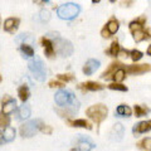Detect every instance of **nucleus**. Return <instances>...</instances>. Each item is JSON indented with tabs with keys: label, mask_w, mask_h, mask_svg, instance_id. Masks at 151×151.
<instances>
[{
	"label": "nucleus",
	"mask_w": 151,
	"mask_h": 151,
	"mask_svg": "<svg viewBox=\"0 0 151 151\" xmlns=\"http://www.w3.org/2000/svg\"><path fill=\"white\" fill-rule=\"evenodd\" d=\"M28 67H29V70L32 72L33 77H34L37 81L43 82L45 77H47V70H45V65L42 62V59L39 57H34L29 60L28 63Z\"/></svg>",
	"instance_id": "f257e3e1"
},
{
	"label": "nucleus",
	"mask_w": 151,
	"mask_h": 151,
	"mask_svg": "<svg viewBox=\"0 0 151 151\" xmlns=\"http://www.w3.org/2000/svg\"><path fill=\"white\" fill-rule=\"evenodd\" d=\"M107 113H108V108H107L105 105H101V103L88 107L87 111H86V115H87L93 122H96V125H100L101 122L106 119V117H107Z\"/></svg>",
	"instance_id": "f03ea898"
},
{
	"label": "nucleus",
	"mask_w": 151,
	"mask_h": 151,
	"mask_svg": "<svg viewBox=\"0 0 151 151\" xmlns=\"http://www.w3.org/2000/svg\"><path fill=\"white\" fill-rule=\"evenodd\" d=\"M79 12H81V8L73 3L63 4V5L58 6V9H57L58 17L60 19H65V20H70V19L76 18L79 14Z\"/></svg>",
	"instance_id": "7ed1b4c3"
},
{
	"label": "nucleus",
	"mask_w": 151,
	"mask_h": 151,
	"mask_svg": "<svg viewBox=\"0 0 151 151\" xmlns=\"http://www.w3.org/2000/svg\"><path fill=\"white\" fill-rule=\"evenodd\" d=\"M55 103L58 106H62V107H70V106H78V102L76 101V97L74 94L67 91V89H60L55 93Z\"/></svg>",
	"instance_id": "20e7f679"
},
{
	"label": "nucleus",
	"mask_w": 151,
	"mask_h": 151,
	"mask_svg": "<svg viewBox=\"0 0 151 151\" xmlns=\"http://www.w3.org/2000/svg\"><path fill=\"white\" fill-rule=\"evenodd\" d=\"M55 50L62 55V57H69L73 53V47L70 44V42L65 39H60L59 37H57L55 39Z\"/></svg>",
	"instance_id": "39448f33"
},
{
	"label": "nucleus",
	"mask_w": 151,
	"mask_h": 151,
	"mask_svg": "<svg viewBox=\"0 0 151 151\" xmlns=\"http://www.w3.org/2000/svg\"><path fill=\"white\" fill-rule=\"evenodd\" d=\"M39 120L37 121H29L25 122L24 125L20 126V135L23 137H32L35 135V132L39 130Z\"/></svg>",
	"instance_id": "423d86ee"
},
{
	"label": "nucleus",
	"mask_w": 151,
	"mask_h": 151,
	"mask_svg": "<svg viewBox=\"0 0 151 151\" xmlns=\"http://www.w3.org/2000/svg\"><path fill=\"white\" fill-rule=\"evenodd\" d=\"M126 73L130 74H142L146 72H151V65L145 63V64H132V65H126Z\"/></svg>",
	"instance_id": "0eeeda50"
},
{
	"label": "nucleus",
	"mask_w": 151,
	"mask_h": 151,
	"mask_svg": "<svg viewBox=\"0 0 151 151\" xmlns=\"http://www.w3.org/2000/svg\"><path fill=\"white\" fill-rule=\"evenodd\" d=\"M40 43L44 47V53L45 55L48 57V58H52V57H54V52H55V48L53 47V43H52V40L49 39L48 37H43L40 39Z\"/></svg>",
	"instance_id": "6e6552de"
},
{
	"label": "nucleus",
	"mask_w": 151,
	"mask_h": 151,
	"mask_svg": "<svg viewBox=\"0 0 151 151\" xmlns=\"http://www.w3.org/2000/svg\"><path fill=\"white\" fill-rule=\"evenodd\" d=\"M19 23H20V20H19L18 18H9V19H6V20L4 22V30L13 34V33H15L17 29L19 28Z\"/></svg>",
	"instance_id": "1a4fd4ad"
},
{
	"label": "nucleus",
	"mask_w": 151,
	"mask_h": 151,
	"mask_svg": "<svg viewBox=\"0 0 151 151\" xmlns=\"http://www.w3.org/2000/svg\"><path fill=\"white\" fill-rule=\"evenodd\" d=\"M98 67H100V62H98V60L89 59V60H87V62H86V64H84L83 73L86 76H91L92 73H94L98 69Z\"/></svg>",
	"instance_id": "9d476101"
},
{
	"label": "nucleus",
	"mask_w": 151,
	"mask_h": 151,
	"mask_svg": "<svg viewBox=\"0 0 151 151\" xmlns=\"http://www.w3.org/2000/svg\"><path fill=\"white\" fill-rule=\"evenodd\" d=\"M150 130H151V120L141 121V122H139L137 125H135L134 129H132L134 134H144V132H147Z\"/></svg>",
	"instance_id": "9b49d317"
},
{
	"label": "nucleus",
	"mask_w": 151,
	"mask_h": 151,
	"mask_svg": "<svg viewBox=\"0 0 151 151\" xmlns=\"http://www.w3.org/2000/svg\"><path fill=\"white\" fill-rule=\"evenodd\" d=\"M78 88L82 89V91H100V89L103 88V86L97 82H84L79 84Z\"/></svg>",
	"instance_id": "f8f14e48"
},
{
	"label": "nucleus",
	"mask_w": 151,
	"mask_h": 151,
	"mask_svg": "<svg viewBox=\"0 0 151 151\" xmlns=\"http://www.w3.org/2000/svg\"><path fill=\"white\" fill-rule=\"evenodd\" d=\"M15 137V130L13 129V127L8 126L5 129H3V132H1V142H10V141L14 140Z\"/></svg>",
	"instance_id": "ddd939ff"
},
{
	"label": "nucleus",
	"mask_w": 151,
	"mask_h": 151,
	"mask_svg": "<svg viewBox=\"0 0 151 151\" xmlns=\"http://www.w3.org/2000/svg\"><path fill=\"white\" fill-rule=\"evenodd\" d=\"M121 65H122L121 62H112L110 65H108V68L102 73L101 77H102V78H105V79H108L110 77H112L113 73H115L117 69L121 68Z\"/></svg>",
	"instance_id": "4468645a"
},
{
	"label": "nucleus",
	"mask_w": 151,
	"mask_h": 151,
	"mask_svg": "<svg viewBox=\"0 0 151 151\" xmlns=\"http://www.w3.org/2000/svg\"><path fill=\"white\" fill-rule=\"evenodd\" d=\"M122 135H124V126L121 124H116L113 126V129L111 131V136L112 139H116V140H121Z\"/></svg>",
	"instance_id": "2eb2a0df"
},
{
	"label": "nucleus",
	"mask_w": 151,
	"mask_h": 151,
	"mask_svg": "<svg viewBox=\"0 0 151 151\" xmlns=\"http://www.w3.org/2000/svg\"><path fill=\"white\" fill-rule=\"evenodd\" d=\"M15 110H17V102L14 100H10L9 102L3 105V113L4 115H9V113L14 112Z\"/></svg>",
	"instance_id": "dca6fc26"
},
{
	"label": "nucleus",
	"mask_w": 151,
	"mask_h": 151,
	"mask_svg": "<svg viewBox=\"0 0 151 151\" xmlns=\"http://www.w3.org/2000/svg\"><path fill=\"white\" fill-rule=\"evenodd\" d=\"M69 125H72L74 127H83V129H87V130H91L92 126L91 124L87 121V120H74V121H68Z\"/></svg>",
	"instance_id": "f3484780"
},
{
	"label": "nucleus",
	"mask_w": 151,
	"mask_h": 151,
	"mask_svg": "<svg viewBox=\"0 0 151 151\" xmlns=\"http://www.w3.org/2000/svg\"><path fill=\"white\" fill-rule=\"evenodd\" d=\"M94 147L92 142H89L88 140H81L77 145V151H91Z\"/></svg>",
	"instance_id": "a211bd4d"
},
{
	"label": "nucleus",
	"mask_w": 151,
	"mask_h": 151,
	"mask_svg": "<svg viewBox=\"0 0 151 151\" xmlns=\"http://www.w3.org/2000/svg\"><path fill=\"white\" fill-rule=\"evenodd\" d=\"M120 52H121V48H120V44H119V42L117 40H113L111 45H110V49H107V53L110 54L111 57H117L120 54Z\"/></svg>",
	"instance_id": "6ab92c4d"
},
{
	"label": "nucleus",
	"mask_w": 151,
	"mask_h": 151,
	"mask_svg": "<svg viewBox=\"0 0 151 151\" xmlns=\"http://www.w3.org/2000/svg\"><path fill=\"white\" fill-rule=\"evenodd\" d=\"M119 20H117L116 18H111L110 20L107 22V24H106V27H107V29L110 30V33L111 34H115V33L119 30Z\"/></svg>",
	"instance_id": "aec40b11"
},
{
	"label": "nucleus",
	"mask_w": 151,
	"mask_h": 151,
	"mask_svg": "<svg viewBox=\"0 0 151 151\" xmlns=\"http://www.w3.org/2000/svg\"><path fill=\"white\" fill-rule=\"evenodd\" d=\"M30 116V110L27 106H22L17 112V119L18 120H25Z\"/></svg>",
	"instance_id": "412c9836"
},
{
	"label": "nucleus",
	"mask_w": 151,
	"mask_h": 151,
	"mask_svg": "<svg viewBox=\"0 0 151 151\" xmlns=\"http://www.w3.org/2000/svg\"><path fill=\"white\" fill-rule=\"evenodd\" d=\"M116 113L119 116H126V117H129V116H131V108L127 106V105H120L119 107H117Z\"/></svg>",
	"instance_id": "4be33fe9"
},
{
	"label": "nucleus",
	"mask_w": 151,
	"mask_h": 151,
	"mask_svg": "<svg viewBox=\"0 0 151 151\" xmlns=\"http://www.w3.org/2000/svg\"><path fill=\"white\" fill-rule=\"evenodd\" d=\"M125 77H126L125 68H119L115 73H113V76H112V78H113V81H115V82H122L125 79Z\"/></svg>",
	"instance_id": "5701e85b"
},
{
	"label": "nucleus",
	"mask_w": 151,
	"mask_h": 151,
	"mask_svg": "<svg viewBox=\"0 0 151 151\" xmlns=\"http://www.w3.org/2000/svg\"><path fill=\"white\" fill-rule=\"evenodd\" d=\"M131 33H132V37H134V40L136 42V43H139V42H142V40L146 39L145 30H142V29H137V30H134Z\"/></svg>",
	"instance_id": "b1692460"
},
{
	"label": "nucleus",
	"mask_w": 151,
	"mask_h": 151,
	"mask_svg": "<svg viewBox=\"0 0 151 151\" xmlns=\"http://www.w3.org/2000/svg\"><path fill=\"white\" fill-rule=\"evenodd\" d=\"M20 50L23 52V54H24L25 57H29V58L34 57V49H33L29 44L22 43V45H20Z\"/></svg>",
	"instance_id": "393cba45"
},
{
	"label": "nucleus",
	"mask_w": 151,
	"mask_h": 151,
	"mask_svg": "<svg viewBox=\"0 0 151 151\" xmlns=\"http://www.w3.org/2000/svg\"><path fill=\"white\" fill-rule=\"evenodd\" d=\"M18 96H19V98H20L22 102H25L28 100V97H29V91H28V87L27 86L19 87V89H18Z\"/></svg>",
	"instance_id": "a878e982"
},
{
	"label": "nucleus",
	"mask_w": 151,
	"mask_h": 151,
	"mask_svg": "<svg viewBox=\"0 0 151 151\" xmlns=\"http://www.w3.org/2000/svg\"><path fill=\"white\" fill-rule=\"evenodd\" d=\"M134 111H135V116L136 117H142V116L146 115V113L150 112V110H149L147 107H142V106H140V105H135Z\"/></svg>",
	"instance_id": "bb28decb"
},
{
	"label": "nucleus",
	"mask_w": 151,
	"mask_h": 151,
	"mask_svg": "<svg viewBox=\"0 0 151 151\" xmlns=\"http://www.w3.org/2000/svg\"><path fill=\"white\" fill-rule=\"evenodd\" d=\"M108 88L110 89H113V91H121V92H127V87L121 84L119 82H115V83H111L108 84Z\"/></svg>",
	"instance_id": "cd10ccee"
},
{
	"label": "nucleus",
	"mask_w": 151,
	"mask_h": 151,
	"mask_svg": "<svg viewBox=\"0 0 151 151\" xmlns=\"http://www.w3.org/2000/svg\"><path fill=\"white\" fill-rule=\"evenodd\" d=\"M140 149H145V150H150L151 149V137H146L142 141H140L137 144Z\"/></svg>",
	"instance_id": "c85d7f7f"
},
{
	"label": "nucleus",
	"mask_w": 151,
	"mask_h": 151,
	"mask_svg": "<svg viewBox=\"0 0 151 151\" xmlns=\"http://www.w3.org/2000/svg\"><path fill=\"white\" fill-rule=\"evenodd\" d=\"M130 57H131V59L134 60V62H137V60H140L141 58H142V53H141L140 50H137V49H134V50L130 52Z\"/></svg>",
	"instance_id": "c756f323"
},
{
	"label": "nucleus",
	"mask_w": 151,
	"mask_h": 151,
	"mask_svg": "<svg viewBox=\"0 0 151 151\" xmlns=\"http://www.w3.org/2000/svg\"><path fill=\"white\" fill-rule=\"evenodd\" d=\"M39 131H42L43 134H47V135H50L52 134V127L50 126H47L44 124H42V122H39Z\"/></svg>",
	"instance_id": "7c9ffc66"
},
{
	"label": "nucleus",
	"mask_w": 151,
	"mask_h": 151,
	"mask_svg": "<svg viewBox=\"0 0 151 151\" xmlns=\"http://www.w3.org/2000/svg\"><path fill=\"white\" fill-rule=\"evenodd\" d=\"M57 77H58V79H60L62 82H70V81H73V76L72 74H58Z\"/></svg>",
	"instance_id": "2f4dec72"
},
{
	"label": "nucleus",
	"mask_w": 151,
	"mask_h": 151,
	"mask_svg": "<svg viewBox=\"0 0 151 151\" xmlns=\"http://www.w3.org/2000/svg\"><path fill=\"white\" fill-rule=\"evenodd\" d=\"M9 125V119H8V116H5L3 113L1 117H0V126L3 127V129H5V127H8Z\"/></svg>",
	"instance_id": "473e14b6"
},
{
	"label": "nucleus",
	"mask_w": 151,
	"mask_h": 151,
	"mask_svg": "<svg viewBox=\"0 0 151 151\" xmlns=\"http://www.w3.org/2000/svg\"><path fill=\"white\" fill-rule=\"evenodd\" d=\"M49 18H50V14H49L48 10H42V12H40V19H42L43 22H48Z\"/></svg>",
	"instance_id": "72a5a7b5"
},
{
	"label": "nucleus",
	"mask_w": 151,
	"mask_h": 151,
	"mask_svg": "<svg viewBox=\"0 0 151 151\" xmlns=\"http://www.w3.org/2000/svg\"><path fill=\"white\" fill-rule=\"evenodd\" d=\"M49 87H52V88H62V87H64V83L63 82H57V81H50L49 82Z\"/></svg>",
	"instance_id": "f704fd0d"
},
{
	"label": "nucleus",
	"mask_w": 151,
	"mask_h": 151,
	"mask_svg": "<svg viewBox=\"0 0 151 151\" xmlns=\"http://www.w3.org/2000/svg\"><path fill=\"white\" fill-rule=\"evenodd\" d=\"M101 35H102L103 38H110L112 34L110 33V30L107 29V27H105V28H103V29L101 30Z\"/></svg>",
	"instance_id": "c9c22d12"
},
{
	"label": "nucleus",
	"mask_w": 151,
	"mask_h": 151,
	"mask_svg": "<svg viewBox=\"0 0 151 151\" xmlns=\"http://www.w3.org/2000/svg\"><path fill=\"white\" fill-rule=\"evenodd\" d=\"M134 1H135V0H122V1H121V5L129 8V6H131L132 4H134Z\"/></svg>",
	"instance_id": "e433bc0d"
},
{
	"label": "nucleus",
	"mask_w": 151,
	"mask_h": 151,
	"mask_svg": "<svg viewBox=\"0 0 151 151\" xmlns=\"http://www.w3.org/2000/svg\"><path fill=\"white\" fill-rule=\"evenodd\" d=\"M145 34H146V39H151V28H147L145 30Z\"/></svg>",
	"instance_id": "4c0bfd02"
},
{
	"label": "nucleus",
	"mask_w": 151,
	"mask_h": 151,
	"mask_svg": "<svg viewBox=\"0 0 151 151\" xmlns=\"http://www.w3.org/2000/svg\"><path fill=\"white\" fill-rule=\"evenodd\" d=\"M34 3H37V4H39V5H43V4H45V3H48V0H34Z\"/></svg>",
	"instance_id": "58836bf2"
},
{
	"label": "nucleus",
	"mask_w": 151,
	"mask_h": 151,
	"mask_svg": "<svg viewBox=\"0 0 151 151\" xmlns=\"http://www.w3.org/2000/svg\"><path fill=\"white\" fill-rule=\"evenodd\" d=\"M120 53L122 54V57H127V55H130V53H129V52H127V50H121Z\"/></svg>",
	"instance_id": "ea45409f"
},
{
	"label": "nucleus",
	"mask_w": 151,
	"mask_h": 151,
	"mask_svg": "<svg viewBox=\"0 0 151 151\" xmlns=\"http://www.w3.org/2000/svg\"><path fill=\"white\" fill-rule=\"evenodd\" d=\"M146 53H147V55H151V45H149L147 50H146Z\"/></svg>",
	"instance_id": "a19ab883"
},
{
	"label": "nucleus",
	"mask_w": 151,
	"mask_h": 151,
	"mask_svg": "<svg viewBox=\"0 0 151 151\" xmlns=\"http://www.w3.org/2000/svg\"><path fill=\"white\" fill-rule=\"evenodd\" d=\"M100 1H101V0H92L93 4H97V3H100Z\"/></svg>",
	"instance_id": "79ce46f5"
},
{
	"label": "nucleus",
	"mask_w": 151,
	"mask_h": 151,
	"mask_svg": "<svg viewBox=\"0 0 151 151\" xmlns=\"http://www.w3.org/2000/svg\"><path fill=\"white\" fill-rule=\"evenodd\" d=\"M110 1H112V3H113V1H116V0H110Z\"/></svg>",
	"instance_id": "37998d69"
},
{
	"label": "nucleus",
	"mask_w": 151,
	"mask_h": 151,
	"mask_svg": "<svg viewBox=\"0 0 151 151\" xmlns=\"http://www.w3.org/2000/svg\"><path fill=\"white\" fill-rule=\"evenodd\" d=\"M72 151H76V150H72Z\"/></svg>",
	"instance_id": "c03bdc74"
}]
</instances>
